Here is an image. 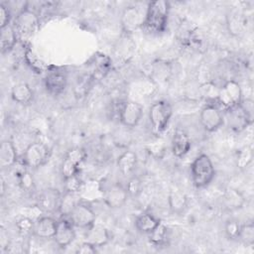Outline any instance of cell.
<instances>
[{
  "label": "cell",
  "instance_id": "obj_1",
  "mask_svg": "<svg viewBox=\"0 0 254 254\" xmlns=\"http://www.w3.org/2000/svg\"><path fill=\"white\" fill-rule=\"evenodd\" d=\"M170 6L165 0H156L148 4L142 30L148 34L162 33L167 26Z\"/></svg>",
  "mask_w": 254,
  "mask_h": 254
},
{
  "label": "cell",
  "instance_id": "obj_2",
  "mask_svg": "<svg viewBox=\"0 0 254 254\" xmlns=\"http://www.w3.org/2000/svg\"><path fill=\"white\" fill-rule=\"evenodd\" d=\"M190 176L196 189L207 187L215 176V170L210 158L206 154L198 155L190 165Z\"/></svg>",
  "mask_w": 254,
  "mask_h": 254
},
{
  "label": "cell",
  "instance_id": "obj_3",
  "mask_svg": "<svg viewBox=\"0 0 254 254\" xmlns=\"http://www.w3.org/2000/svg\"><path fill=\"white\" fill-rule=\"evenodd\" d=\"M173 114V109L168 101L160 100L155 102L149 111V120L153 135L160 137L166 130Z\"/></svg>",
  "mask_w": 254,
  "mask_h": 254
},
{
  "label": "cell",
  "instance_id": "obj_4",
  "mask_svg": "<svg viewBox=\"0 0 254 254\" xmlns=\"http://www.w3.org/2000/svg\"><path fill=\"white\" fill-rule=\"evenodd\" d=\"M242 100V90L239 83L233 79L227 80L219 88V93L217 97V104L227 110L237 104Z\"/></svg>",
  "mask_w": 254,
  "mask_h": 254
},
{
  "label": "cell",
  "instance_id": "obj_5",
  "mask_svg": "<svg viewBox=\"0 0 254 254\" xmlns=\"http://www.w3.org/2000/svg\"><path fill=\"white\" fill-rule=\"evenodd\" d=\"M50 157V149L41 142H33L25 149L23 163L31 169H38L46 164Z\"/></svg>",
  "mask_w": 254,
  "mask_h": 254
},
{
  "label": "cell",
  "instance_id": "obj_6",
  "mask_svg": "<svg viewBox=\"0 0 254 254\" xmlns=\"http://www.w3.org/2000/svg\"><path fill=\"white\" fill-rule=\"evenodd\" d=\"M146 15V10L143 11L137 6H129L124 9L121 15V27L126 35L133 34L138 29L142 28L144 19Z\"/></svg>",
  "mask_w": 254,
  "mask_h": 254
},
{
  "label": "cell",
  "instance_id": "obj_7",
  "mask_svg": "<svg viewBox=\"0 0 254 254\" xmlns=\"http://www.w3.org/2000/svg\"><path fill=\"white\" fill-rule=\"evenodd\" d=\"M86 158L85 151L80 147H74L67 151L62 164V175L63 178H67L78 174L79 167Z\"/></svg>",
  "mask_w": 254,
  "mask_h": 254
},
{
  "label": "cell",
  "instance_id": "obj_8",
  "mask_svg": "<svg viewBox=\"0 0 254 254\" xmlns=\"http://www.w3.org/2000/svg\"><path fill=\"white\" fill-rule=\"evenodd\" d=\"M199 121L202 128L207 132L216 131L223 124L224 118L220 109L214 104H206L200 111Z\"/></svg>",
  "mask_w": 254,
  "mask_h": 254
},
{
  "label": "cell",
  "instance_id": "obj_9",
  "mask_svg": "<svg viewBox=\"0 0 254 254\" xmlns=\"http://www.w3.org/2000/svg\"><path fill=\"white\" fill-rule=\"evenodd\" d=\"M143 114V107L135 101H125L119 109V120L126 128L135 127L141 120Z\"/></svg>",
  "mask_w": 254,
  "mask_h": 254
},
{
  "label": "cell",
  "instance_id": "obj_10",
  "mask_svg": "<svg viewBox=\"0 0 254 254\" xmlns=\"http://www.w3.org/2000/svg\"><path fill=\"white\" fill-rule=\"evenodd\" d=\"M95 218L96 215L91 206L84 202H77L69 214V219L74 226L85 229L94 224Z\"/></svg>",
  "mask_w": 254,
  "mask_h": 254
},
{
  "label": "cell",
  "instance_id": "obj_11",
  "mask_svg": "<svg viewBox=\"0 0 254 254\" xmlns=\"http://www.w3.org/2000/svg\"><path fill=\"white\" fill-rule=\"evenodd\" d=\"M62 194L57 189L48 188L42 190L37 199L38 207L45 213L59 211Z\"/></svg>",
  "mask_w": 254,
  "mask_h": 254
},
{
  "label": "cell",
  "instance_id": "obj_12",
  "mask_svg": "<svg viewBox=\"0 0 254 254\" xmlns=\"http://www.w3.org/2000/svg\"><path fill=\"white\" fill-rule=\"evenodd\" d=\"M73 226L74 225L72 224L70 219H67L66 216H62L58 220L54 240L59 247L64 248L73 241L75 237Z\"/></svg>",
  "mask_w": 254,
  "mask_h": 254
},
{
  "label": "cell",
  "instance_id": "obj_13",
  "mask_svg": "<svg viewBox=\"0 0 254 254\" xmlns=\"http://www.w3.org/2000/svg\"><path fill=\"white\" fill-rule=\"evenodd\" d=\"M38 24L39 18L37 14L28 8L20 11L15 19L16 31L23 35L33 34L36 31Z\"/></svg>",
  "mask_w": 254,
  "mask_h": 254
},
{
  "label": "cell",
  "instance_id": "obj_14",
  "mask_svg": "<svg viewBox=\"0 0 254 254\" xmlns=\"http://www.w3.org/2000/svg\"><path fill=\"white\" fill-rule=\"evenodd\" d=\"M225 112L227 125L234 132H241L252 123L240 103L225 110Z\"/></svg>",
  "mask_w": 254,
  "mask_h": 254
},
{
  "label": "cell",
  "instance_id": "obj_15",
  "mask_svg": "<svg viewBox=\"0 0 254 254\" xmlns=\"http://www.w3.org/2000/svg\"><path fill=\"white\" fill-rule=\"evenodd\" d=\"M128 197V193L126 189L118 184L110 185L105 190L103 194V199L105 204L110 208H120L122 207Z\"/></svg>",
  "mask_w": 254,
  "mask_h": 254
},
{
  "label": "cell",
  "instance_id": "obj_16",
  "mask_svg": "<svg viewBox=\"0 0 254 254\" xmlns=\"http://www.w3.org/2000/svg\"><path fill=\"white\" fill-rule=\"evenodd\" d=\"M44 83L48 93L54 96H58L65 89L67 84V77L64 71L54 70L46 75Z\"/></svg>",
  "mask_w": 254,
  "mask_h": 254
},
{
  "label": "cell",
  "instance_id": "obj_17",
  "mask_svg": "<svg viewBox=\"0 0 254 254\" xmlns=\"http://www.w3.org/2000/svg\"><path fill=\"white\" fill-rule=\"evenodd\" d=\"M171 146L172 152L177 158H182L188 154L191 146L188 133L182 128H177L174 132Z\"/></svg>",
  "mask_w": 254,
  "mask_h": 254
},
{
  "label": "cell",
  "instance_id": "obj_18",
  "mask_svg": "<svg viewBox=\"0 0 254 254\" xmlns=\"http://www.w3.org/2000/svg\"><path fill=\"white\" fill-rule=\"evenodd\" d=\"M58 220L51 216H42L35 221L34 233L33 235L41 239H51L54 238L57 229Z\"/></svg>",
  "mask_w": 254,
  "mask_h": 254
},
{
  "label": "cell",
  "instance_id": "obj_19",
  "mask_svg": "<svg viewBox=\"0 0 254 254\" xmlns=\"http://www.w3.org/2000/svg\"><path fill=\"white\" fill-rule=\"evenodd\" d=\"M110 240V234L106 227L101 224H93L87 228L85 241L92 244L96 248L106 245Z\"/></svg>",
  "mask_w": 254,
  "mask_h": 254
},
{
  "label": "cell",
  "instance_id": "obj_20",
  "mask_svg": "<svg viewBox=\"0 0 254 254\" xmlns=\"http://www.w3.org/2000/svg\"><path fill=\"white\" fill-rule=\"evenodd\" d=\"M18 160L17 152L13 143L9 140H3L0 146V167L2 170L12 168Z\"/></svg>",
  "mask_w": 254,
  "mask_h": 254
},
{
  "label": "cell",
  "instance_id": "obj_21",
  "mask_svg": "<svg viewBox=\"0 0 254 254\" xmlns=\"http://www.w3.org/2000/svg\"><path fill=\"white\" fill-rule=\"evenodd\" d=\"M168 203L171 211L176 214H182L189 205L187 194L181 190H172L168 196Z\"/></svg>",
  "mask_w": 254,
  "mask_h": 254
},
{
  "label": "cell",
  "instance_id": "obj_22",
  "mask_svg": "<svg viewBox=\"0 0 254 254\" xmlns=\"http://www.w3.org/2000/svg\"><path fill=\"white\" fill-rule=\"evenodd\" d=\"M12 99L22 105L29 104L34 98V92L29 84L25 82H20L15 84L11 89Z\"/></svg>",
  "mask_w": 254,
  "mask_h": 254
},
{
  "label": "cell",
  "instance_id": "obj_23",
  "mask_svg": "<svg viewBox=\"0 0 254 254\" xmlns=\"http://www.w3.org/2000/svg\"><path fill=\"white\" fill-rule=\"evenodd\" d=\"M137 166V155L135 152L127 150L123 152L117 159V167L123 176L133 173Z\"/></svg>",
  "mask_w": 254,
  "mask_h": 254
},
{
  "label": "cell",
  "instance_id": "obj_24",
  "mask_svg": "<svg viewBox=\"0 0 254 254\" xmlns=\"http://www.w3.org/2000/svg\"><path fill=\"white\" fill-rule=\"evenodd\" d=\"M160 223H161L160 219L149 212L141 213L135 219L136 229L139 232L146 233V234L151 233Z\"/></svg>",
  "mask_w": 254,
  "mask_h": 254
},
{
  "label": "cell",
  "instance_id": "obj_25",
  "mask_svg": "<svg viewBox=\"0 0 254 254\" xmlns=\"http://www.w3.org/2000/svg\"><path fill=\"white\" fill-rule=\"evenodd\" d=\"M223 204L224 206L229 210H235L238 208H241L244 204V196L240 191H238L235 189L228 188L225 190L223 194Z\"/></svg>",
  "mask_w": 254,
  "mask_h": 254
},
{
  "label": "cell",
  "instance_id": "obj_26",
  "mask_svg": "<svg viewBox=\"0 0 254 254\" xmlns=\"http://www.w3.org/2000/svg\"><path fill=\"white\" fill-rule=\"evenodd\" d=\"M1 52L2 54L9 53L17 43V34L15 27L8 25L1 28Z\"/></svg>",
  "mask_w": 254,
  "mask_h": 254
},
{
  "label": "cell",
  "instance_id": "obj_27",
  "mask_svg": "<svg viewBox=\"0 0 254 254\" xmlns=\"http://www.w3.org/2000/svg\"><path fill=\"white\" fill-rule=\"evenodd\" d=\"M151 71L155 80L166 81L172 73V65L168 62L158 60L153 63Z\"/></svg>",
  "mask_w": 254,
  "mask_h": 254
},
{
  "label": "cell",
  "instance_id": "obj_28",
  "mask_svg": "<svg viewBox=\"0 0 254 254\" xmlns=\"http://www.w3.org/2000/svg\"><path fill=\"white\" fill-rule=\"evenodd\" d=\"M148 235H149L150 242L157 247H163L168 244L169 229L162 222Z\"/></svg>",
  "mask_w": 254,
  "mask_h": 254
},
{
  "label": "cell",
  "instance_id": "obj_29",
  "mask_svg": "<svg viewBox=\"0 0 254 254\" xmlns=\"http://www.w3.org/2000/svg\"><path fill=\"white\" fill-rule=\"evenodd\" d=\"M219 86H217L213 82H204L199 85L198 87V94L199 96L206 100V102H213L217 101L218 93H219Z\"/></svg>",
  "mask_w": 254,
  "mask_h": 254
},
{
  "label": "cell",
  "instance_id": "obj_30",
  "mask_svg": "<svg viewBox=\"0 0 254 254\" xmlns=\"http://www.w3.org/2000/svg\"><path fill=\"white\" fill-rule=\"evenodd\" d=\"M77 202L78 201L75 199V193L64 191V193L62 194L59 212L62 214V216H69Z\"/></svg>",
  "mask_w": 254,
  "mask_h": 254
},
{
  "label": "cell",
  "instance_id": "obj_31",
  "mask_svg": "<svg viewBox=\"0 0 254 254\" xmlns=\"http://www.w3.org/2000/svg\"><path fill=\"white\" fill-rule=\"evenodd\" d=\"M238 239L247 246L254 244V224L252 222L241 224Z\"/></svg>",
  "mask_w": 254,
  "mask_h": 254
},
{
  "label": "cell",
  "instance_id": "obj_32",
  "mask_svg": "<svg viewBox=\"0 0 254 254\" xmlns=\"http://www.w3.org/2000/svg\"><path fill=\"white\" fill-rule=\"evenodd\" d=\"M83 183L78 174L64 178V191L76 193L81 190Z\"/></svg>",
  "mask_w": 254,
  "mask_h": 254
},
{
  "label": "cell",
  "instance_id": "obj_33",
  "mask_svg": "<svg viewBox=\"0 0 254 254\" xmlns=\"http://www.w3.org/2000/svg\"><path fill=\"white\" fill-rule=\"evenodd\" d=\"M128 196H132V197H137L143 190V184L142 181L139 177L137 176H132L125 187Z\"/></svg>",
  "mask_w": 254,
  "mask_h": 254
},
{
  "label": "cell",
  "instance_id": "obj_34",
  "mask_svg": "<svg viewBox=\"0 0 254 254\" xmlns=\"http://www.w3.org/2000/svg\"><path fill=\"white\" fill-rule=\"evenodd\" d=\"M241 224L236 219H229L226 221L224 225V232L226 237L229 240H235L238 239V235L240 232Z\"/></svg>",
  "mask_w": 254,
  "mask_h": 254
},
{
  "label": "cell",
  "instance_id": "obj_35",
  "mask_svg": "<svg viewBox=\"0 0 254 254\" xmlns=\"http://www.w3.org/2000/svg\"><path fill=\"white\" fill-rule=\"evenodd\" d=\"M252 159H253V151L250 147L246 146L243 149H241L240 152L238 153L236 164L238 168L244 169L251 163Z\"/></svg>",
  "mask_w": 254,
  "mask_h": 254
},
{
  "label": "cell",
  "instance_id": "obj_36",
  "mask_svg": "<svg viewBox=\"0 0 254 254\" xmlns=\"http://www.w3.org/2000/svg\"><path fill=\"white\" fill-rule=\"evenodd\" d=\"M35 221L29 217H21L16 222V227L22 235H30L34 233Z\"/></svg>",
  "mask_w": 254,
  "mask_h": 254
},
{
  "label": "cell",
  "instance_id": "obj_37",
  "mask_svg": "<svg viewBox=\"0 0 254 254\" xmlns=\"http://www.w3.org/2000/svg\"><path fill=\"white\" fill-rule=\"evenodd\" d=\"M227 26H228L229 32L236 36L239 35L240 33H242L243 29H244L243 21L240 17H238V15H232L230 17V19H228V21H227Z\"/></svg>",
  "mask_w": 254,
  "mask_h": 254
},
{
  "label": "cell",
  "instance_id": "obj_38",
  "mask_svg": "<svg viewBox=\"0 0 254 254\" xmlns=\"http://www.w3.org/2000/svg\"><path fill=\"white\" fill-rule=\"evenodd\" d=\"M19 185L25 190H31L34 188V180L30 173L23 171L19 174Z\"/></svg>",
  "mask_w": 254,
  "mask_h": 254
},
{
  "label": "cell",
  "instance_id": "obj_39",
  "mask_svg": "<svg viewBox=\"0 0 254 254\" xmlns=\"http://www.w3.org/2000/svg\"><path fill=\"white\" fill-rule=\"evenodd\" d=\"M147 150L154 157H159L160 158L165 152V146H164V143L159 142V140H157V141H154L152 143H149L147 145Z\"/></svg>",
  "mask_w": 254,
  "mask_h": 254
},
{
  "label": "cell",
  "instance_id": "obj_40",
  "mask_svg": "<svg viewBox=\"0 0 254 254\" xmlns=\"http://www.w3.org/2000/svg\"><path fill=\"white\" fill-rule=\"evenodd\" d=\"M10 19H11V14L10 10L7 6H5L3 3L0 4V27L4 28L8 25H10Z\"/></svg>",
  "mask_w": 254,
  "mask_h": 254
},
{
  "label": "cell",
  "instance_id": "obj_41",
  "mask_svg": "<svg viewBox=\"0 0 254 254\" xmlns=\"http://www.w3.org/2000/svg\"><path fill=\"white\" fill-rule=\"evenodd\" d=\"M240 105L242 106V108L245 111L248 118L253 122V119H254V102H253V100L250 98L242 99L240 101Z\"/></svg>",
  "mask_w": 254,
  "mask_h": 254
},
{
  "label": "cell",
  "instance_id": "obj_42",
  "mask_svg": "<svg viewBox=\"0 0 254 254\" xmlns=\"http://www.w3.org/2000/svg\"><path fill=\"white\" fill-rule=\"evenodd\" d=\"M96 252H97V248L86 241L81 243L76 249V253L78 254H94Z\"/></svg>",
  "mask_w": 254,
  "mask_h": 254
},
{
  "label": "cell",
  "instance_id": "obj_43",
  "mask_svg": "<svg viewBox=\"0 0 254 254\" xmlns=\"http://www.w3.org/2000/svg\"><path fill=\"white\" fill-rule=\"evenodd\" d=\"M1 189H0V190H1V196H3L4 195V192H5V181L3 180V178H1Z\"/></svg>",
  "mask_w": 254,
  "mask_h": 254
}]
</instances>
